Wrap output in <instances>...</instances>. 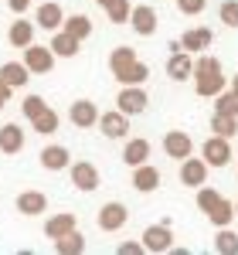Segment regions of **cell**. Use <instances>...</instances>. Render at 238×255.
Returning a JSON list of instances; mask_svg holds the SVG:
<instances>
[{
	"label": "cell",
	"instance_id": "cell-1",
	"mask_svg": "<svg viewBox=\"0 0 238 255\" xmlns=\"http://www.w3.org/2000/svg\"><path fill=\"white\" fill-rule=\"evenodd\" d=\"M191 79H194V92L201 99H215L225 89V72H221V61L211 58V55H201L194 61V72H191Z\"/></svg>",
	"mask_w": 238,
	"mask_h": 255
},
{
	"label": "cell",
	"instance_id": "cell-2",
	"mask_svg": "<svg viewBox=\"0 0 238 255\" xmlns=\"http://www.w3.org/2000/svg\"><path fill=\"white\" fill-rule=\"evenodd\" d=\"M146 102H150V96H146L143 85H122V92L116 96V109L126 116H139L146 109Z\"/></svg>",
	"mask_w": 238,
	"mask_h": 255
},
{
	"label": "cell",
	"instance_id": "cell-3",
	"mask_svg": "<svg viewBox=\"0 0 238 255\" xmlns=\"http://www.w3.org/2000/svg\"><path fill=\"white\" fill-rule=\"evenodd\" d=\"M24 65H27V72L31 75H48L51 68H55V51L51 48H41V44H27L24 48Z\"/></svg>",
	"mask_w": 238,
	"mask_h": 255
},
{
	"label": "cell",
	"instance_id": "cell-4",
	"mask_svg": "<svg viewBox=\"0 0 238 255\" xmlns=\"http://www.w3.org/2000/svg\"><path fill=\"white\" fill-rule=\"evenodd\" d=\"M201 153H204V163L208 167H225L228 160H232V139L225 136H208L204 139V146H201Z\"/></svg>",
	"mask_w": 238,
	"mask_h": 255
},
{
	"label": "cell",
	"instance_id": "cell-5",
	"mask_svg": "<svg viewBox=\"0 0 238 255\" xmlns=\"http://www.w3.org/2000/svg\"><path fill=\"white\" fill-rule=\"evenodd\" d=\"M174 249V232L167 228V225H150L146 232H143V252H170Z\"/></svg>",
	"mask_w": 238,
	"mask_h": 255
},
{
	"label": "cell",
	"instance_id": "cell-6",
	"mask_svg": "<svg viewBox=\"0 0 238 255\" xmlns=\"http://www.w3.org/2000/svg\"><path fill=\"white\" fill-rule=\"evenodd\" d=\"M99 228L102 232H119L126 221H129V211H126V204H119V201H109V204H102L99 208Z\"/></svg>",
	"mask_w": 238,
	"mask_h": 255
},
{
	"label": "cell",
	"instance_id": "cell-7",
	"mask_svg": "<svg viewBox=\"0 0 238 255\" xmlns=\"http://www.w3.org/2000/svg\"><path fill=\"white\" fill-rule=\"evenodd\" d=\"M96 123H99L102 136H109V139H126V133H129V116H126V113H119V109L102 113Z\"/></svg>",
	"mask_w": 238,
	"mask_h": 255
},
{
	"label": "cell",
	"instance_id": "cell-8",
	"mask_svg": "<svg viewBox=\"0 0 238 255\" xmlns=\"http://www.w3.org/2000/svg\"><path fill=\"white\" fill-rule=\"evenodd\" d=\"M163 153L170 160H184V157H191L194 153V139L187 136L184 129H170L167 136H163Z\"/></svg>",
	"mask_w": 238,
	"mask_h": 255
},
{
	"label": "cell",
	"instance_id": "cell-9",
	"mask_svg": "<svg viewBox=\"0 0 238 255\" xmlns=\"http://www.w3.org/2000/svg\"><path fill=\"white\" fill-rule=\"evenodd\" d=\"M180 184H184V187H201V184H208V163L201 157H184L180 160Z\"/></svg>",
	"mask_w": 238,
	"mask_h": 255
},
{
	"label": "cell",
	"instance_id": "cell-10",
	"mask_svg": "<svg viewBox=\"0 0 238 255\" xmlns=\"http://www.w3.org/2000/svg\"><path fill=\"white\" fill-rule=\"evenodd\" d=\"M129 24H133V31H136L139 38H150L157 31V10L150 3H139V7L129 10Z\"/></svg>",
	"mask_w": 238,
	"mask_h": 255
},
{
	"label": "cell",
	"instance_id": "cell-11",
	"mask_svg": "<svg viewBox=\"0 0 238 255\" xmlns=\"http://www.w3.org/2000/svg\"><path fill=\"white\" fill-rule=\"evenodd\" d=\"M72 184L79 187V191H96L99 187V167L96 163H89V160H79V163H72Z\"/></svg>",
	"mask_w": 238,
	"mask_h": 255
},
{
	"label": "cell",
	"instance_id": "cell-12",
	"mask_svg": "<svg viewBox=\"0 0 238 255\" xmlns=\"http://www.w3.org/2000/svg\"><path fill=\"white\" fill-rule=\"evenodd\" d=\"M68 119H72V126H79V129H92V126H96V119H99V109H96V102L79 99V102H72Z\"/></svg>",
	"mask_w": 238,
	"mask_h": 255
},
{
	"label": "cell",
	"instance_id": "cell-13",
	"mask_svg": "<svg viewBox=\"0 0 238 255\" xmlns=\"http://www.w3.org/2000/svg\"><path fill=\"white\" fill-rule=\"evenodd\" d=\"M191 72H194V58H191V51L177 48V51L167 58V75H170L174 82H187V79H191Z\"/></svg>",
	"mask_w": 238,
	"mask_h": 255
},
{
	"label": "cell",
	"instance_id": "cell-14",
	"mask_svg": "<svg viewBox=\"0 0 238 255\" xmlns=\"http://www.w3.org/2000/svg\"><path fill=\"white\" fill-rule=\"evenodd\" d=\"M133 187H136L139 194H153L160 187V170L153 167V163H139V167H133Z\"/></svg>",
	"mask_w": 238,
	"mask_h": 255
},
{
	"label": "cell",
	"instance_id": "cell-15",
	"mask_svg": "<svg viewBox=\"0 0 238 255\" xmlns=\"http://www.w3.org/2000/svg\"><path fill=\"white\" fill-rule=\"evenodd\" d=\"M211 41H215L211 27H191V31H184V38H180L177 44L184 48V51L198 55V51H204V48H211Z\"/></svg>",
	"mask_w": 238,
	"mask_h": 255
},
{
	"label": "cell",
	"instance_id": "cell-16",
	"mask_svg": "<svg viewBox=\"0 0 238 255\" xmlns=\"http://www.w3.org/2000/svg\"><path fill=\"white\" fill-rule=\"evenodd\" d=\"M24 150V129H20L17 123H7V126H0V153H7V157H14Z\"/></svg>",
	"mask_w": 238,
	"mask_h": 255
},
{
	"label": "cell",
	"instance_id": "cell-17",
	"mask_svg": "<svg viewBox=\"0 0 238 255\" xmlns=\"http://www.w3.org/2000/svg\"><path fill=\"white\" fill-rule=\"evenodd\" d=\"M17 211L27 215V218L44 215V211H48V197L41 194V191H20L17 194Z\"/></svg>",
	"mask_w": 238,
	"mask_h": 255
},
{
	"label": "cell",
	"instance_id": "cell-18",
	"mask_svg": "<svg viewBox=\"0 0 238 255\" xmlns=\"http://www.w3.org/2000/svg\"><path fill=\"white\" fill-rule=\"evenodd\" d=\"M79 228V221H75V215L72 211H61V215H55V218H48L44 221V235L51 238H61V235H68V232H75Z\"/></svg>",
	"mask_w": 238,
	"mask_h": 255
},
{
	"label": "cell",
	"instance_id": "cell-19",
	"mask_svg": "<svg viewBox=\"0 0 238 255\" xmlns=\"http://www.w3.org/2000/svg\"><path fill=\"white\" fill-rule=\"evenodd\" d=\"M146 160H150V139L136 136V139H129V143L122 146V163H126V167H139V163H146Z\"/></svg>",
	"mask_w": 238,
	"mask_h": 255
},
{
	"label": "cell",
	"instance_id": "cell-20",
	"mask_svg": "<svg viewBox=\"0 0 238 255\" xmlns=\"http://www.w3.org/2000/svg\"><path fill=\"white\" fill-rule=\"evenodd\" d=\"M34 20H38V27H44V31H58L65 14H61V7L55 0H48V3H41L38 10H34Z\"/></svg>",
	"mask_w": 238,
	"mask_h": 255
},
{
	"label": "cell",
	"instance_id": "cell-21",
	"mask_svg": "<svg viewBox=\"0 0 238 255\" xmlns=\"http://www.w3.org/2000/svg\"><path fill=\"white\" fill-rule=\"evenodd\" d=\"M68 163H72V153L65 146H58V143H51V146L41 150V167L44 170H65Z\"/></svg>",
	"mask_w": 238,
	"mask_h": 255
},
{
	"label": "cell",
	"instance_id": "cell-22",
	"mask_svg": "<svg viewBox=\"0 0 238 255\" xmlns=\"http://www.w3.org/2000/svg\"><path fill=\"white\" fill-rule=\"evenodd\" d=\"M79 44L82 41L79 38H72L68 31H55V38H51V51H55V58H75L79 55Z\"/></svg>",
	"mask_w": 238,
	"mask_h": 255
},
{
	"label": "cell",
	"instance_id": "cell-23",
	"mask_svg": "<svg viewBox=\"0 0 238 255\" xmlns=\"http://www.w3.org/2000/svg\"><path fill=\"white\" fill-rule=\"evenodd\" d=\"M0 79L7 82L10 89H20V85H27L31 72H27V65H24V61H7V65H0Z\"/></svg>",
	"mask_w": 238,
	"mask_h": 255
},
{
	"label": "cell",
	"instance_id": "cell-24",
	"mask_svg": "<svg viewBox=\"0 0 238 255\" xmlns=\"http://www.w3.org/2000/svg\"><path fill=\"white\" fill-rule=\"evenodd\" d=\"M146 79H150V68H146V65H143L139 58H136V61H129L122 72H116V82H119V85H143Z\"/></svg>",
	"mask_w": 238,
	"mask_h": 255
},
{
	"label": "cell",
	"instance_id": "cell-25",
	"mask_svg": "<svg viewBox=\"0 0 238 255\" xmlns=\"http://www.w3.org/2000/svg\"><path fill=\"white\" fill-rule=\"evenodd\" d=\"M7 41H10L14 48H27V44L34 41V24H31V20H14L10 31H7Z\"/></svg>",
	"mask_w": 238,
	"mask_h": 255
},
{
	"label": "cell",
	"instance_id": "cell-26",
	"mask_svg": "<svg viewBox=\"0 0 238 255\" xmlns=\"http://www.w3.org/2000/svg\"><path fill=\"white\" fill-rule=\"evenodd\" d=\"M208 221H211L215 228H228V225L235 221V204H232L228 197H221L218 204H215V208L208 211Z\"/></svg>",
	"mask_w": 238,
	"mask_h": 255
},
{
	"label": "cell",
	"instance_id": "cell-27",
	"mask_svg": "<svg viewBox=\"0 0 238 255\" xmlns=\"http://www.w3.org/2000/svg\"><path fill=\"white\" fill-rule=\"evenodd\" d=\"M55 252L58 255H82L85 252V238L79 235V228L68 232V235H61V238H55Z\"/></svg>",
	"mask_w": 238,
	"mask_h": 255
},
{
	"label": "cell",
	"instance_id": "cell-28",
	"mask_svg": "<svg viewBox=\"0 0 238 255\" xmlns=\"http://www.w3.org/2000/svg\"><path fill=\"white\" fill-rule=\"evenodd\" d=\"M61 31H68L72 38L85 41L89 34H92V20L85 17V14H72V17H65V20H61Z\"/></svg>",
	"mask_w": 238,
	"mask_h": 255
},
{
	"label": "cell",
	"instance_id": "cell-29",
	"mask_svg": "<svg viewBox=\"0 0 238 255\" xmlns=\"http://www.w3.org/2000/svg\"><path fill=\"white\" fill-rule=\"evenodd\" d=\"M58 113H55V109H51V106H48V109H41L38 116L31 119V126H34V133H41V136H51V133H55V129H58Z\"/></svg>",
	"mask_w": 238,
	"mask_h": 255
},
{
	"label": "cell",
	"instance_id": "cell-30",
	"mask_svg": "<svg viewBox=\"0 0 238 255\" xmlns=\"http://www.w3.org/2000/svg\"><path fill=\"white\" fill-rule=\"evenodd\" d=\"M211 129H215V136L232 139V136L238 133V116H225V113H215V116H211Z\"/></svg>",
	"mask_w": 238,
	"mask_h": 255
},
{
	"label": "cell",
	"instance_id": "cell-31",
	"mask_svg": "<svg viewBox=\"0 0 238 255\" xmlns=\"http://www.w3.org/2000/svg\"><path fill=\"white\" fill-rule=\"evenodd\" d=\"M129 61H136V48H129V44H119L116 51L109 55V68H113V75H116V72H122Z\"/></svg>",
	"mask_w": 238,
	"mask_h": 255
},
{
	"label": "cell",
	"instance_id": "cell-32",
	"mask_svg": "<svg viewBox=\"0 0 238 255\" xmlns=\"http://www.w3.org/2000/svg\"><path fill=\"white\" fill-rule=\"evenodd\" d=\"M215 99H218V102H215V113H225V116H238V92H235V89H228V92L221 89Z\"/></svg>",
	"mask_w": 238,
	"mask_h": 255
},
{
	"label": "cell",
	"instance_id": "cell-33",
	"mask_svg": "<svg viewBox=\"0 0 238 255\" xmlns=\"http://www.w3.org/2000/svg\"><path fill=\"white\" fill-rule=\"evenodd\" d=\"M215 249L221 255H238V235L235 232H228V228H218V235H215Z\"/></svg>",
	"mask_w": 238,
	"mask_h": 255
},
{
	"label": "cell",
	"instance_id": "cell-34",
	"mask_svg": "<svg viewBox=\"0 0 238 255\" xmlns=\"http://www.w3.org/2000/svg\"><path fill=\"white\" fill-rule=\"evenodd\" d=\"M129 10H133L129 0H109V3H106V14H109L113 24H126V20H129Z\"/></svg>",
	"mask_w": 238,
	"mask_h": 255
},
{
	"label": "cell",
	"instance_id": "cell-35",
	"mask_svg": "<svg viewBox=\"0 0 238 255\" xmlns=\"http://www.w3.org/2000/svg\"><path fill=\"white\" fill-rule=\"evenodd\" d=\"M218 201H221V194L215 191V187H204V184L198 187V208L204 211V215H208V211H211V208H215Z\"/></svg>",
	"mask_w": 238,
	"mask_h": 255
},
{
	"label": "cell",
	"instance_id": "cell-36",
	"mask_svg": "<svg viewBox=\"0 0 238 255\" xmlns=\"http://www.w3.org/2000/svg\"><path fill=\"white\" fill-rule=\"evenodd\" d=\"M41 109H48V102H44L41 96H27L24 102H20V113H24L27 119H34V116L41 113Z\"/></svg>",
	"mask_w": 238,
	"mask_h": 255
},
{
	"label": "cell",
	"instance_id": "cell-37",
	"mask_svg": "<svg viewBox=\"0 0 238 255\" xmlns=\"http://www.w3.org/2000/svg\"><path fill=\"white\" fill-rule=\"evenodd\" d=\"M218 14H221V20H225L228 27H238V0H225Z\"/></svg>",
	"mask_w": 238,
	"mask_h": 255
},
{
	"label": "cell",
	"instance_id": "cell-38",
	"mask_svg": "<svg viewBox=\"0 0 238 255\" xmlns=\"http://www.w3.org/2000/svg\"><path fill=\"white\" fill-rule=\"evenodd\" d=\"M204 7H208V0H177V10H180V14H187V17L201 14Z\"/></svg>",
	"mask_w": 238,
	"mask_h": 255
},
{
	"label": "cell",
	"instance_id": "cell-39",
	"mask_svg": "<svg viewBox=\"0 0 238 255\" xmlns=\"http://www.w3.org/2000/svg\"><path fill=\"white\" fill-rule=\"evenodd\" d=\"M116 252L119 255H139V252H143V242H122Z\"/></svg>",
	"mask_w": 238,
	"mask_h": 255
},
{
	"label": "cell",
	"instance_id": "cell-40",
	"mask_svg": "<svg viewBox=\"0 0 238 255\" xmlns=\"http://www.w3.org/2000/svg\"><path fill=\"white\" fill-rule=\"evenodd\" d=\"M7 7H10V10H14V14H24V10H27V7H31V0H7Z\"/></svg>",
	"mask_w": 238,
	"mask_h": 255
},
{
	"label": "cell",
	"instance_id": "cell-41",
	"mask_svg": "<svg viewBox=\"0 0 238 255\" xmlns=\"http://www.w3.org/2000/svg\"><path fill=\"white\" fill-rule=\"evenodd\" d=\"M10 92H14V89H10L7 82L0 79V102H10Z\"/></svg>",
	"mask_w": 238,
	"mask_h": 255
},
{
	"label": "cell",
	"instance_id": "cell-42",
	"mask_svg": "<svg viewBox=\"0 0 238 255\" xmlns=\"http://www.w3.org/2000/svg\"><path fill=\"white\" fill-rule=\"evenodd\" d=\"M232 89H235V92H238V75H235V82H232Z\"/></svg>",
	"mask_w": 238,
	"mask_h": 255
},
{
	"label": "cell",
	"instance_id": "cell-43",
	"mask_svg": "<svg viewBox=\"0 0 238 255\" xmlns=\"http://www.w3.org/2000/svg\"><path fill=\"white\" fill-rule=\"evenodd\" d=\"M96 3H102V7H106V3H109V0H96Z\"/></svg>",
	"mask_w": 238,
	"mask_h": 255
},
{
	"label": "cell",
	"instance_id": "cell-44",
	"mask_svg": "<svg viewBox=\"0 0 238 255\" xmlns=\"http://www.w3.org/2000/svg\"><path fill=\"white\" fill-rule=\"evenodd\" d=\"M235 215H238V201H235Z\"/></svg>",
	"mask_w": 238,
	"mask_h": 255
},
{
	"label": "cell",
	"instance_id": "cell-45",
	"mask_svg": "<svg viewBox=\"0 0 238 255\" xmlns=\"http://www.w3.org/2000/svg\"><path fill=\"white\" fill-rule=\"evenodd\" d=\"M3 106H7V102H0V109H3Z\"/></svg>",
	"mask_w": 238,
	"mask_h": 255
}]
</instances>
